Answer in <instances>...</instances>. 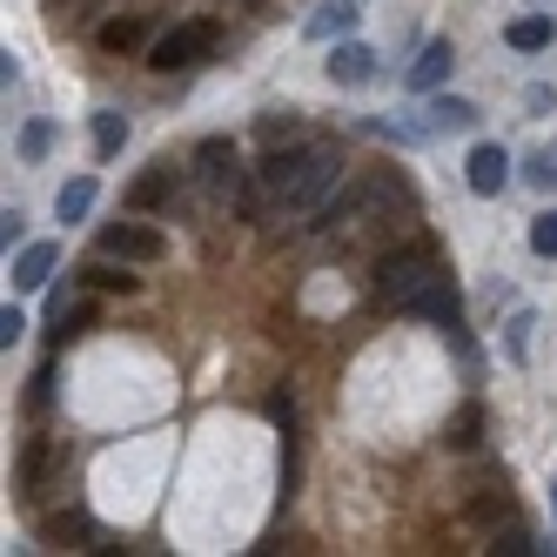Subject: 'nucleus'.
Returning a JSON list of instances; mask_svg holds the SVG:
<instances>
[{"label": "nucleus", "mask_w": 557, "mask_h": 557, "mask_svg": "<svg viewBox=\"0 0 557 557\" xmlns=\"http://www.w3.org/2000/svg\"><path fill=\"white\" fill-rule=\"evenodd\" d=\"M436 275H450V269H444V249H436L430 235H410V243H396V249L376 262V296H383V302H404V296H417L423 283H436Z\"/></svg>", "instance_id": "nucleus-1"}, {"label": "nucleus", "mask_w": 557, "mask_h": 557, "mask_svg": "<svg viewBox=\"0 0 557 557\" xmlns=\"http://www.w3.org/2000/svg\"><path fill=\"white\" fill-rule=\"evenodd\" d=\"M336 182H343V154H336V141H309V162L296 169V182L275 195V215H315L336 195Z\"/></svg>", "instance_id": "nucleus-2"}, {"label": "nucleus", "mask_w": 557, "mask_h": 557, "mask_svg": "<svg viewBox=\"0 0 557 557\" xmlns=\"http://www.w3.org/2000/svg\"><path fill=\"white\" fill-rule=\"evenodd\" d=\"M215 41H222V27H215L209 14H195V21L169 27L162 41L148 48V67H162V74H175V67H195V61H209V54H215Z\"/></svg>", "instance_id": "nucleus-3"}, {"label": "nucleus", "mask_w": 557, "mask_h": 557, "mask_svg": "<svg viewBox=\"0 0 557 557\" xmlns=\"http://www.w3.org/2000/svg\"><path fill=\"white\" fill-rule=\"evenodd\" d=\"M101 256L141 269V262H162V256H169V235L148 228V222H108V228H101Z\"/></svg>", "instance_id": "nucleus-4"}, {"label": "nucleus", "mask_w": 557, "mask_h": 557, "mask_svg": "<svg viewBox=\"0 0 557 557\" xmlns=\"http://www.w3.org/2000/svg\"><path fill=\"white\" fill-rule=\"evenodd\" d=\"M396 309H404V315H417V323H436V330H457V323H463V296H457V283H450V275H436V283H423L417 296H404Z\"/></svg>", "instance_id": "nucleus-5"}, {"label": "nucleus", "mask_w": 557, "mask_h": 557, "mask_svg": "<svg viewBox=\"0 0 557 557\" xmlns=\"http://www.w3.org/2000/svg\"><path fill=\"white\" fill-rule=\"evenodd\" d=\"M195 175H202L209 188H222V195H235V188H243V162H235V141H228V135H209L202 148H195Z\"/></svg>", "instance_id": "nucleus-6"}, {"label": "nucleus", "mask_w": 557, "mask_h": 557, "mask_svg": "<svg viewBox=\"0 0 557 557\" xmlns=\"http://www.w3.org/2000/svg\"><path fill=\"white\" fill-rule=\"evenodd\" d=\"M463 182H470V195H504V182H510V154H504L497 141H476L470 162H463Z\"/></svg>", "instance_id": "nucleus-7"}, {"label": "nucleus", "mask_w": 557, "mask_h": 557, "mask_svg": "<svg viewBox=\"0 0 557 557\" xmlns=\"http://www.w3.org/2000/svg\"><path fill=\"white\" fill-rule=\"evenodd\" d=\"M450 67H457V48L444 41V34H436V41H423V48H417V61H410V88H417V95H436Z\"/></svg>", "instance_id": "nucleus-8"}, {"label": "nucleus", "mask_w": 557, "mask_h": 557, "mask_svg": "<svg viewBox=\"0 0 557 557\" xmlns=\"http://www.w3.org/2000/svg\"><path fill=\"white\" fill-rule=\"evenodd\" d=\"M370 74H376V54H370L363 41H336V48H330V82H336V88H363Z\"/></svg>", "instance_id": "nucleus-9"}, {"label": "nucleus", "mask_w": 557, "mask_h": 557, "mask_svg": "<svg viewBox=\"0 0 557 557\" xmlns=\"http://www.w3.org/2000/svg\"><path fill=\"white\" fill-rule=\"evenodd\" d=\"M48 470H54V444H48V436H27V444H21V463H14V484H21V497H41Z\"/></svg>", "instance_id": "nucleus-10"}, {"label": "nucleus", "mask_w": 557, "mask_h": 557, "mask_svg": "<svg viewBox=\"0 0 557 557\" xmlns=\"http://www.w3.org/2000/svg\"><path fill=\"white\" fill-rule=\"evenodd\" d=\"M169 202H175V169L154 162V169L128 188V209H135V215H154V209H169Z\"/></svg>", "instance_id": "nucleus-11"}, {"label": "nucleus", "mask_w": 557, "mask_h": 557, "mask_svg": "<svg viewBox=\"0 0 557 557\" xmlns=\"http://www.w3.org/2000/svg\"><path fill=\"white\" fill-rule=\"evenodd\" d=\"M54 262H61V249H54V243H27V249L14 256V289H48Z\"/></svg>", "instance_id": "nucleus-12"}, {"label": "nucleus", "mask_w": 557, "mask_h": 557, "mask_svg": "<svg viewBox=\"0 0 557 557\" xmlns=\"http://www.w3.org/2000/svg\"><path fill=\"white\" fill-rule=\"evenodd\" d=\"M476 122H484V114H476V101H463V95H436L423 128H436V135H463V128H476Z\"/></svg>", "instance_id": "nucleus-13"}, {"label": "nucleus", "mask_w": 557, "mask_h": 557, "mask_svg": "<svg viewBox=\"0 0 557 557\" xmlns=\"http://www.w3.org/2000/svg\"><path fill=\"white\" fill-rule=\"evenodd\" d=\"M95 41H101L108 54H135V48L148 41V14H114V21H101Z\"/></svg>", "instance_id": "nucleus-14"}, {"label": "nucleus", "mask_w": 557, "mask_h": 557, "mask_svg": "<svg viewBox=\"0 0 557 557\" xmlns=\"http://www.w3.org/2000/svg\"><path fill=\"white\" fill-rule=\"evenodd\" d=\"M504 41H510L517 54H544V48L557 41V21H550V14H524V21L504 27Z\"/></svg>", "instance_id": "nucleus-15"}, {"label": "nucleus", "mask_w": 557, "mask_h": 557, "mask_svg": "<svg viewBox=\"0 0 557 557\" xmlns=\"http://www.w3.org/2000/svg\"><path fill=\"white\" fill-rule=\"evenodd\" d=\"M41 537H48V544H74V550H88V544H95V517H88V510H54L48 524H41Z\"/></svg>", "instance_id": "nucleus-16"}, {"label": "nucleus", "mask_w": 557, "mask_h": 557, "mask_svg": "<svg viewBox=\"0 0 557 557\" xmlns=\"http://www.w3.org/2000/svg\"><path fill=\"white\" fill-rule=\"evenodd\" d=\"M356 14H363L356 0H323V8L309 14V41H336V34H349V27H356Z\"/></svg>", "instance_id": "nucleus-17"}, {"label": "nucleus", "mask_w": 557, "mask_h": 557, "mask_svg": "<svg viewBox=\"0 0 557 557\" xmlns=\"http://www.w3.org/2000/svg\"><path fill=\"white\" fill-rule=\"evenodd\" d=\"M128 269H135V262L114 269V256H108V262H88V269H82V283L101 289V296H135V289H141V275H128Z\"/></svg>", "instance_id": "nucleus-18"}, {"label": "nucleus", "mask_w": 557, "mask_h": 557, "mask_svg": "<svg viewBox=\"0 0 557 557\" xmlns=\"http://www.w3.org/2000/svg\"><path fill=\"white\" fill-rule=\"evenodd\" d=\"M95 175H74V182H61V195H54V215L61 222H88V209H95Z\"/></svg>", "instance_id": "nucleus-19"}, {"label": "nucleus", "mask_w": 557, "mask_h": 557, "mask_svg": "<svg viewBox=\"0 0 557 557\" xmlns=\"http://www.w3.org/2000/svg\"><path fill=\"white\" fill-rule=\"evenodd\" d=\"M122 148H128V114L101 108V114H95V154L108 162V154H122Z\"/></svg>", "instance_id": "nucleus-20"}, {"label": "nucleus", "mask_w": 557, "mask_h": 557, "mask_svg": "<svg viewBox=\"0 0 557 557\" xmlns=\"http://www.w3.org/2000/svg\"><path fill=\"white\" fill-rule=\"evenodd\" d=\"M444 436H450V450H476V444H484V404H463Z\"/></svg>", "instance_id": "nucleus-21"}, {"label": "nucleus", "mask_w": 557, "mask_h": 557, "mask_svg": "<svg viewBox=\"0 0 557 557\" xmlns=\"http://www.w3.org/2000/svg\"><path fill=\"white\" fill-rule=\"evenodd\" d=\"M95 323H101V309H95V302H67V309L54 315V343H67V336H88Z\"/></svg>", "instance_id": "nucleus-22"}, {"label": "nucleus", "mask_w": 557, "mask_h": 557, "mask_svg": "<svg viewBox=\"0 0 557 557\" xmlns=\"http://www.w3.org/2000/svg\"><path fill=\"white\" fill-rule=\"evenodd\" d=\"M524 182H531L537 195H550V188H557V141L531 148V162H524Z\"/></svg>", "instance_id": "nucleus-23"}, {"label": "nucleus", "mask_w": 557, "mask_h": 557, "mask_svg": "<svg viewBox=\"0 0 557 557\" xmlns=\"http://www.w3.org/2000/svg\"><path fill=\"white\" fill-rule=\"evenodd\" d=\"M531 330H537L531 309H517L510 323H504V356H510V363H524V356H531Z\"/></svg>", "instance_id": "nucleus-24"}, {"label": "nucleus", "mask_w": 557, "mask_h": 557, "mask_svg": "<svg viewBox=\"0 0 557 557\" xmlns=\"http://www.w3.org/2000/svg\"><path fill=\"white\" fill-rule=\"evenodd\" d=\"M504 517H510V497H504V491H476V497H470V524H484V531H497Z\"/></svg>", "instance_id": "nucleus-25"}, {"label": "nucleus", "mask_w": 557, "mask_h": 557, "mask_svg": "<svg viewBox=\"0 0 557 557\" xmlns=\"http://www.w3.org/2000/svg\"><path fill=\"white\" fill-rule=\"evenodd\" d=\"M48 148H54V122H27L21 128V162H48Z\"/></svg>", "instance_id": "nucleus-26"}, {"label": "nucleus", "mask_w": 557, "mask_h": 557, "mask_svg": "<svg viewBox=\"0 0 557 557\" xmlns=\"http://www.w3.org/2000/svg\"><path fill=\"white\" fill-rule=\"evenodd\" d=\"M531 256H544V262H557V209H544V215L531 222Z\"/></svg>", "instance_id": "nucleus-27"}, {"label": "nucleus", "mask_w": 557, "mask_h": 557, "mask_svg": "<svg viewBox=\"0 0 557 557\" xmlns=\"http://www.w3.org/2000/svg\"><path fill=\"white\" fill-rule=\"evenodd\" d=\"M256 135H262V141H283V135H296V108H269L262 122H256Z\"/></svg>", "instance_id": "nucleus-28"}, {"label": "nucleus", "mask_w": 557, "mask_h": 557, "mask_svg": "<svg viewBox=\"0 0 557 557\" xmlns=\"http://www.w3.org/2000/svg\"><path fill=\"white\" fill-rule=\"evenodd\" d=\"M491 550H497V557H537V550H550V544H537L531 531H504V537H497Z\"/></svg>", "instance_id": "nucleus-29"}, {"label": "nucleus", "mask_w": 557, "mask_h": 557, "mask_svg": "<svg viewBox=\"0 0 557 557\" xmlns=\"http://www.w3.org/2000/svg\"><path fill=\"white\" fill-rule=\"evenodd\" d=\"M21 336H27V315H21V309L8 302V309H0V349H14Z\"/></svg>", "instance_id": "nucleus-30"}, {"label": "nucleus", "mask_w": 557, "mask_h": 557, "mask_svg": "<svg viewBox=\"0 0 557 557\" xmlns=\"http://www.w3.org/2000/svg\"><path fill=\"white\" fill-rule=\"evenodd\" d=\"M48 404H54V363L34 376V389H27V410H48Z\"/></svg>", "instance_id": "nucleus-31"}, {"label": "nucleus", "mask_w": 557, "mask_h": 557, "mask_svg": "<svg viewBox=\"0 0 557 557\" xmlns=\"http://www.w3.org/2000/svg\"><path fill=\"white\" fill-rule=\"evenodd\" d=\"M21 222H27L21 209H8V215H0V249H27V243H21V235H27Z\"/></svg>", "instance_id": "nucleus-32"}, {"label": "nucleus", "mask_w": 557, "mask_h": 557, "mask_svg": "<svg viewBox=\"0 0 557 557\" xmlns=\"http://www.w3.org/2000/svg\"><path fill=\"white\" fill-rule=\"evenodd\" d=\"M550 517H557V484H550Z\"/></svg>", "instance_id": "nucleus-33"}]
</instances>
